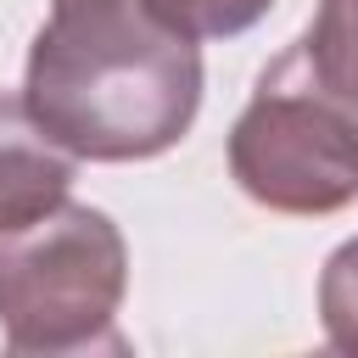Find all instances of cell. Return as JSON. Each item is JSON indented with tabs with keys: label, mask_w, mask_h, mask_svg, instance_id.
<instances>
[{
	"label": "cell",
	"mask_w": 358,
	"mask_h": 358,
	"mask_svg": "<svg viewBox=\"0 0 358 358\" xmlns=\"http://www.w3.org/2000/svg\"><path fill=\"white\" fill-rule=\"evenodd\" d=\"M22 101L62 151L145 162L196 123L201 50L145 0H50L28 45Z\"/></svg>",
	"instance_id": "1"
},
{
	"label": "cell",
	"mask_w": 358,
	"mask_h": 358,
	"mask_svg": "<svg viewBox=\"0 0 358 358\" xmlns=\"http://www.w3.org/2000/svg\"><path fill=\"white\" fill-rule=\"evenodd\" d=\"M123 291L129 246L101 207L62 201L0 235V330L11 352L117 347Z\"/></svg>",
	"instance_id": "2"
},
{
	"label": "cell",
	"mask_w": 358,
	"mask_h": 358,
	"mask_svg": "<svg viewBox=\"0 0 358 358\" xmlns=\"http://www.w3.org/2000/svg\"><path fill=\"white\" fill-rule=\"evenodd\" d=\"M229 173L268 213H341L358 196V117L313 90L285 50L229 129Z\"/></svg>",
	"instance_id": "3"
},
{
	"label": "cell",
	"mask_w": 358,
	"mask_h": 358,
	"mask_svg": "<svg viewBox=\"0 0 358 358\" xmlns=\"http://www.w3.org/2000/svg\"><path fill=\"white\" fill-rule=\"evenodd\" d=\"M73 151H62L22 95H0V235L45 218L73 190Z\"/></svg>",
	"instance_id": "4"
},
{
	"label": "cell",
	"mask_w": 358,
	"mask_h": 358,
	"mask_svg": "<svg viewBox=\"0 0 358 358\" xmlns=\"http://www.w3.org/2000/svg\"><path fill=\"white\" fill-rule=\"evenodd\" d=\"M313 90L358 117V0H319L308 34L291 45Z\"/></svg>",
	"instance_id": "5"
},
{
	"label": "cell",
	"mask_w": 358,
	"mask_h": 358,
	"mask_svg": "<svg viewBox=\"0 0 358 358\" xmlns=\"http://www.w3.org/2000/svg\"><path fill=\"white\" fill-rule=\"evenodd\" d=\"M319 324L336 352L358 358V235L341 241L319 274Z\"/></svg>",
	"instance_id": "6"
},
{
	"label": "cell",
	"mask_w": 358,
	"mask_h": 358,
	"mask_svg": "<svg viewBox=\"0 0 358 358\" xmlns=\"http://www.w3.org/2000/svg\"><path fill=\"white\" fill-rule=\"evenodd\" d=\"M145 6L185 39H229V34H246L252 22H263L274 0H145Z\"/></svg>",
	"instance_id": "7"
}]
</instances>
